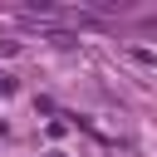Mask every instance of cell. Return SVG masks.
<instances>
[{"mask_svg": "<svg viewBox=\"0 0 157 157\" xmlns=\"http://www.w3.org/2000/svg\"><path fill=\"white\" fill-rule=\"evenodd\" d=\"M10 88H15V83H10V78H5V74H0V93H10Z\"/></svg>", "mask_w": 157, "mask_h": 157, "instance_id": "cell-1", "label": "cell"}]
</instances>
